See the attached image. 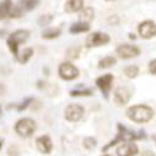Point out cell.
Returning <instances> with one entry per match:
<instances>
[{
    "instance_id": "obj_1",
    "label": "cell",
    "mask_w": 156,
    "mask_h": 156,
    "mask_svg": "<svg viewBox=\"0 0 156 156\" xmlns=\"http://www.w3.org/2000/svg\"><path fill=\"white\" fill-rule=\"evenodd\" d=\"M126 115L130 120L142 124V122H147L152 119L154 110L146 105H135L126 111Z\"/></svg>"
},
{
    "instance_id": "obj_2",
    "label": "cell",
    "mask_w": 156,
    "mask_h": 156,
    "mask_svg": "<svg viewBox=\"0 0 156 156\" xmlns=\"http://www.w3.org/2000/svg\"><path fill=\"white\" fill-rule=\"evenodd\" d=\"M118 129H119V134L118 136H116V139L111 142H109V144L102 149V151H106L109 150L111 146H114L116 142H120V141H124V142H130L133 140H136V139H145V133L140 131V134L137 135L136 133L131 131V130H127L126 127H124L121 124H118Z\"/></svg>"
},
{
    "instance_id": "obj_3",
    "label": "cell",
    "mask_w": 156,
    "mask_h": 156,
    "mask_svg": "<svg viewBox=\"0 0 156 156\" xmlns=\"http://www.w3.org/2000/svg\"><path fill=\"white\" fill-rule=\"evenodd\" d=\"M28 37H29V31H27V30H18V31L12 33L10 35V37L8 39V45H9V49L12 53V55H15L18 58V55H19V51H18L19 45L21 43L27 41Z\"/></svg>"
},
{
    "instance_id": "obj_4",
    "label": "cell",
    "mask_w": 156,
    "mask_h": 156,
    "mask_svg": "<svg viewBox=\"0 0 156 156\" xmlns=\"http://www.w3.org/2000/svg\"><path fill=\"white\" fill-rule=\"evenodd\" d=\"M35 129H36V124L31 119H21L15 125V131L24 137H29L30 135H33Z\"/></svg>"
},
{
    "instance_id": "obj_5",
    "label": "cell",
    "mask_w": 156,
    "mask_h": 156,
    "mask_svg": "<svg viewBox=\"0 0 156 156\" xmlns=\"http://www.w3.org/2000/svg\"><path fill=\"white\" fill-rule=\"evenodd\" d=\"M59 75L64 80H73L75 77H77L79 70L70 62H62L59 66Z\"/></svg>"
},
{
    "instance_id": "obj_6",
    "label": "cell",
    "mask_w": 156,
    "mask_h": 156,
    "mask_svg": "<svg viewBox=\"0 0 156 156\" xmlns=\"http://www.w3.org/2000/svg\"><path fill=\"white\" fill-rule=\"evenodd\" d=\"M110 41V37L108 34L104 33H93L90 34L86 39V46L87 48H93V46H100V45H105Z\"/></svg>"
},
{
    "instance_id": "obj_7",
    "label": "cell",
    "mask_w": 156,
    "mask_h": 156,
    "mask_svg": "<svg viewBox=\"0 0 156 156\" xmlns=\"http://www.w3.org/2000/svg\"><path fill=\"white\" fill-rule=\"evenodd\" d=\"M85 110L83 106L76 105V104H73V105H69L65 110V118L69 121H79L83 115H84Z\"/></svg>"
},
{
    "instance_id": "obj_8",
    "label": "cell",
    "mask_w": 156,
    "mask_h": 156,
    "mask_svg": "<svg viewBox=\"0 0 156 156\" xmlns=\"http://www.w3.org/2000/svg\"><path fill=\"white\" fill-rule=\"evenodd\" d=\"M116 53L120 55V58L122 59H131L135 58L140 54V49L135 45H120L118 49H116Z\"/></svg>"
},
{
    "instance_id": "obj_9",
    "label": "cell",
    "mask_w": 156,
    "mask_h": 156,
    "mask_svg": "<svg viewBox=\"0 0 156 156\" xmlns=\"http://www.w3.org/2000/svg\"><path fill=\"white\" fill-rule=\"evenodd\" d=\"M139 34L145 39H150V37L155 36L156 35V24L151 20L142 21L139 25Z\"/></svg>"
},
{
    "instance_id": "obj_10",
    "label": "cell",
    "mask_w": 156,
    "mask_h": 156,
    "mask_svg": "<svg viewBox=\"0 0 156 156\" xmlns=\"http://www.w3.org/2000/svg\"><path fill=\"white\" fill-rule=\"evenodd\" d=\"M130 98H131V93H130V90L127 87H118L115 90L114 99L118 105H125L130 100Z\"/></svg>"
},
{
    "instance_id": "obj_11",
    "label": "cell",
    "mask_w": 156,
    "mask_h": 156,
    "mask_svg": "<svg viewBox=\"0 0 156 156\" xmlns=\"http://www.w3.org/2000/svg\"><path fill=\"white\" fill-rule=\"evenodd\" d=\"M114 80V76L111 74H106V75H102L101 77L96 80V85L99 86V89L104 93V95L108 96L109 90L111 89V84Z\"/></svg>"
},
{
    "instance_id": "obj_12",
    "label": "cell",
    "mask_w": 156,
    "mask_h": 156,
    "mask_svg": "<svg viewBox=\"0 0 156 156\" xmlns=\"http://www.w3.org/2000/svg\"><path fill=\"white\" fill-rule=\"evenodd\" d=\"M137 145H135L134 142H124L118 147L116 152L119 156H134L137 154Z\"/></svg>"
},
{
    "instance_id": "obj_13",
    "label": "cell",
    "mask_w": 156,
    "mask_h": 156,
    "mask_svg": "<svg viewBox=\"0 0 156 156\" xmlns=\"http://www.w3.org/2000/svg\"><path fill=\"white\" fill-rule=\"evenodd\" d=\"M36 146H37L39 151H41L43 154H49L53 150V142H51V140L48 135H44V136H40L36 139Z\"/></svg>"
},
{
    "instance_id": "obj_14",
    "label": "cell",
    "mask_w": 156,
    "mask_h": 156,
    "mask_svg": "<svg viewBox=\"0 0 156 156\" xmlns=\"http://www.w3.org/2000/svg\"><path fill=\"white\" fill-rule=\"evenodd\" d=\"M84 6V2L83 0H70V2H66V5H65V9L69 12H75L81 10Z\"/></svg>"
},
{
    "instance_id": "obj_15",
    "label": "cell",
    "mask_w": 156,
    "mask_h": 156,
    "mask_svg": "<svg viewBox=\"0 0 156 156\" xmlns=\"http://www.w3.org/2000/svg\"><path fill=\"white\" fill-rule=\"evenodd\" d=\"M79 19H80V23H85V24H89L94 19V10L91 8H85L83 9V11L80 12L79 15Z\"/></svg>"
},
{
    "instance_id": "obj_16",
    "label": "cell",
    "mask_w": 156,
    "mask_h": 156,
    "mask_svg": "<svg viewBox=\"0 0 156 156\" xmlns=\"http://www.w3.org/2000/svg\"><path fill=\"white\" fill-rule=\"evenodd\" d=\"M12 4L11 2H3L0 3V20H3L5 18H8L10 15V11H11V8H12Z\"/></svg>"
},
{
    "instance_id": "obj_17",
    "label": "cell",
    "mask_w": 156,
    "mask_h": 156,
    "mask_svg": "<svg viewBox=\"0 0 156 156\" xmlns=\"http://www.w3.org/2000/svg\"><path fill=\"white\" fill-rule=\"evenodd\" d=\"M90 29L89 24H85V23H76L74 24L73 27L70 28V33L71 34H79V33H85Z\"/></svg>"
},
{
    "instance_id": "obj_18",
    "label": "cell",
    "mask_w": 156,
    "mask_h": 156,
    "mask_svg": "<svg viewBox=\"0 0 156 156\" xmlns=\"http://www.w3.org/2000/svg\"><path fill=\"white\" fill-rule=\"evenodd\" d=\"M33 53H34L33 49H31V48H28V49H25L23 53H20L16 59H18V61H19L20 64H25V62H27V61L33 56Z\"/></svg>"
},
{
    "instance_id": "obj_19",
    "label": "cell",
    "mask_w": 156,
    "mask_h": 156,
    "mask_svg": "<svg viewBox=\"0 0 156 156\" xmlns=\"http://www.w3.org/2000/svg\"><path fill=\"white\" fill-rule=\"evenodd\" d=\"M116 64V59L112 58V56H106V58H104L99 61V68L100 69H106V68H110L112 66V65Z\"/></svg>"
},
{
    "instance_id": "obj_20",
    "label": "cell",
    "mask_w": 156,
    "mask_h": 156,
    "mask_svg": "<svg viewBox=\"0 0 156 156\" xmlns=\"http://www.w3.org/2000/svg\"><path fill=\"white\" fill-rule=\"evenodd\" d=\"M60 33H61V30L59 28H50L43 33V37L44 39H55L60 35Z\"/></svg>"
},
{
    "instance_id": "obj_21",
    "label": "cell",
    "mask_w": 156,
    "mask_h": 156,
    "mask_svg": "<svg viewBox=\"0 0 156 156\" xmlns=\"http://www.w3.org/2000/svg\"><path fill=\"white\" fill-rule=\"evenodd\" d=\"M124 73H125V75H126L127 77H135V76L139 74V68L135 66V65H131V66L125 68Z\"/></svg>"
},
{
    "instance_id": "obj_22",
    "label": "cell",
    "mask_w": 156,
    "mask_h": 156,
    "mask_svg": "<svg viewBox=\"0 0 156 156\" xmlns=\"http://www.w3.org/2000/svg\"><path fill=\"white\" fill-rule=\"evenodd\" d=\"M70 95L71 96H90V95H93V90H73Z\"/></svg>"
},
{
    "instance_id": "obj_23",
    "label": "cell",
    "mask_w": 156,
    "mask_h": 156,
    "mask_svg": "<svg viewBox=\"0 0 156 156\" xmlns=\"http://www.w3.org/2000/svg\"><path fill=\"white\" fill-rule=\"evenodd\" d=\"M96 145V140L94 137H85L84 139V147L87 150H91L94 149Z\"/></svg>"
},
{
    "instance_id": "obj_24",
    "label": "cell",
    "mask_w": 156,
    "mask_h": 156,
    "mask_svg": "<svg viewBox=\"0 0 156 156\" xmlns=\"http://www.w3.org/2000/svg\"><path fill=\"white\" fill-rule=\"evenodd\" d=\"M20 16H21V8H20V6L12 5L9 18H20Z\"/></svg>"
},
{
    "instance_id": "obj_25",
    "label": "cell",
    "mask_w": 156,
    "mask_h": 156,
    "mask_svg": "<svg viewBox=\"0 0 156 156\" xmlns=\"http://www.w3.org/2000/svg\"><path fill=\"white\" fill-rule=\"evenodd\" d=\"M37 4H39V2H21V8L23 9H27V10H31Z\"/></svg>"
},
{
    "instance_id": "obj_26",
    "label": "cell",
    "mask_w": 156,
    "mask_h": 156,
    "mask_svg": "<svg viewBox=\"0 0 156 156\" xmlns=\"http://www.w3.org/2000/svg\"><path fill=\"white\" fill-rule=\"evenodd\" d=\"M80 53V48H73V49H69L68 51V56L69 58H73V59H76L77 55Z\"/></svg>"
},
{
    "instance_id": "obj_27",
    "label": "cell",
    "mask_w": 156,
    "mask_h": 156,
    "mask_svg": "<svg viewBox=\"0 0 156 156\" xmlns=\"http://www.w3.org/2000/svg\"><path fill=\"white\" fill-rule=\"evenodd\" d=\"M51 20H53V16L51 15H43V16L39 18V24L40 25H48Z\"/></svg>"
},
{
    "instance_id": "obj_28",
    "label": "cell",
    "mask_w": 156,
    "mask_h": 156,
    "mask_svg": "<svg viewBox=\"0 0 156 156\" xmlns=\"http://www.w3.org/2000/svg\"><path fill=\"white\" fill-rule=\"evenodd\" d=\"M149 70H150V73H151L152 75H156V59L152 60V61L150 62V65H149Z\"/></svg>"
},
{
    "instance_id": "obj_29",
    "label": "cell",
    "mask_w": 156,
    "mask_h": 156,
    "mask_svg": "<svg viewBox=\"0 0 156 156\" xmlns=\"http://www.w3.org/2000/svg\"><path fill=\"white\" fill-rule=\"evenodd\" d=\"M30 102H31V99H27V100H25V102H24V104H21V105L18 108V110H19V111H20V110H24L25 108L28 106V104H30Z\"/></svg>"
},
{
    "instance_id": "obj_30",
    "label": "cell",
    "mask_w": 156,
    "mask_h": 156,
    "mask_svg": "<svg viewBox=\"0 0 156 156\" xmlns=\"http://www.w3.org/2000/svg\"><path fill=\"white\" fill-rule=\"evenodd\" d=\"M142 156H155V155H154V152H152V151H149V150H146V151H144V152H142Z\"/></svg>"
},
{
    "instance_id": "obj_31",
    "label": "cell",
    "mask_w": 156,
    "mask_h": 156,
    "mask_svg": "<svg viewBox=\"0 0 156 156\" xmlns=\"http://www.w3.org/2000/svg\"><path fill=\"white\" fill-rule=\"evenodd\" d=\"M130 39H135V35L134 34H130Z\"/></svg>"
},
{
    "instance_id": "obj_32",
    "label": "cell",
    "mask_w": 156,
    "mask_h": 156,
    "mask_svg": "<svg viewBox=\"0 0 156 156\" xmlns=\"http://www.w3.org/2000/svg\"><path fill=\"white\" fill-rule=\"evenodd\" d=\"M104 156H112V155H104Z\"/></svg>"
},
{
    "instance_id": "obj_33",
    "label": "cell",
    "mask_w": 156,
    "mask_h": 156,
    "mask_svg": "<svg viewBox=\"0 0 156 156\" xmlns=\"http://www.w3.org/2000/svg\"><path fill=\"white\" fill-rule=\"evenodd\" d=\"M2 145H3V144H2V142H0V147H2Z\"/></svg>"
}]
</instances>
